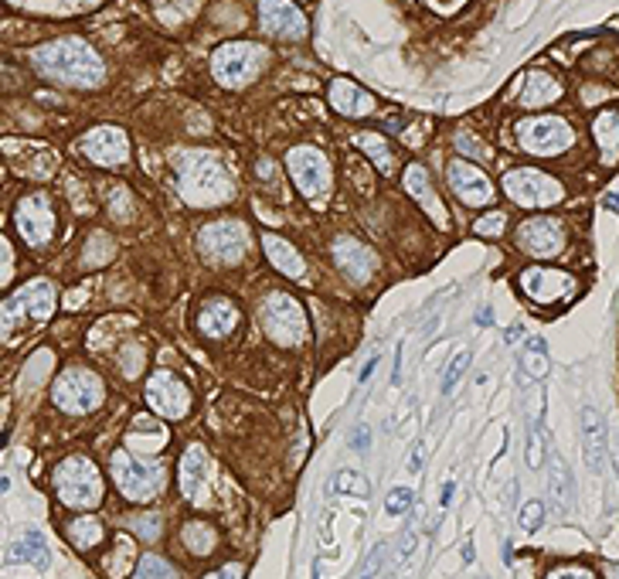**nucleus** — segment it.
<instances>
[{
    "instance_id": "nucleus-51",
    "label": "nucleus",
    "mask_w": 619,
    "mask_h": 579,
    "mask_svg": "<svg viewBox=\"0 0 619 579\" xmlns=\"http://www.w3.org/2000/svg\"><path fill=\"white\" fill-rule=\"evenodd\" d=\"M545 579H595L589 569H582V565H562V569H551Z\"/></svg>"
},
{
    "instance_id": "nucleus-45",
    "label": "nucleus",
    "mask_w": 619,
    "mask_h": 579,
    "mask_svg": "<svg viewBox=\"0 0 619 579\" xmlns=\"http://www.w3.org/2000/svg\"><path fill=\"white\" fill-rule=\"evenodd\" d=\"M504 226H507V215L504 212H490V215H483V218H477L473 232H477V236H490V239H497V236L504 232Z\"/></svg>"
},
{
    "instance_id": "nucleus-12",
    "label": "nucleus",
    "mask_w": 619,
    "mask_h": 579,
    "mask_svg": "<svg viewBox=\"0 0 619 579\" xmlns=\"http://www.w3.org/2000/svg\"><path fill=\"white\" fill-rule=\"evenodd\" d=\"M286 168H290V178H293L296 191L307 201H324L330 195V160H327L317 147H293L286 154Z\"/></svg>"
},
{
    "instance_id": "nucleus-58",
    "label": "nucleus",
    "mask_w": 619,
    "mask_h": 579,
    "mask_svg": "<svg viewBox=\"0 0 619 579\" xmlns=\"http://www.w3.org/2000/svg\"><path fill=\"white\" fill-rule=\"evenodd\" d=\"M439 11H452V7H460V0H433Z\"/></svg>"
},
{
    "instance_id": "nucleus-33",
    "label": "nucleus",
    "mask_w": 619,
    "mask_h": 579,
    "mask_svg": "<svg viewBox=\"0 0 619 579\" xmlns=\"http://www.w3.org/2000/svg\"><path fill=\"white\" fill-rule=\"evenodd\" d=\"M7 555H11V563H31L34 569H42V573L48 569V565H52L48 542H44V536H42V532H34V528H31V532H24V536H21V542H14Z\"/></svg>"
},
{
    "instance_id": "nucleus-36",
    "label": "nucleus",
    "mask_w": 619,
    "mask_h": 579,
    "mask_svg": "<svg viewBox=\"0 0 619 579\" xmlns=\"http://www.w3.org/2000/svg\"><path fill=\"white\" fill-rule=\"evenodd\" d=\"M181 538H184V549L191 552V555H212L214 545H218V532L208 522H187Z\"/></svg>"
},
{
    "instance_id": "nucleus-60",
    "label": "nucleus",
    "mask_w": 619,
    "mask_h": 579,
    "mask_svg": "<svg viewBox=\"0 0 619 579\" xmlns=\"http://www.w3.org/2000/svg\"><path fill=\"white\" fill-rule=\"evenodd\" d=\"M463 563L466 565L473 563V542H466V545H463Z\"/></svg>"
},
{
    "instance_id": "nucleus-54",
    "label": "nucleus",
    "mask_w": 619,
    "mask_h": 579,
    "mask_svg": "<svg viewBox=\"0 0 619 579\" xmlns=\"http://www.w3.org/2000/svg\"><path fill=\"white\" fill-rule=\"evenodd\" d=\"M4 263H7V266H4V283L11 280V269H14V253H11V242L4 239Z\"/></svg>"
},
{
    "instance_id": "nucleus-17",
    "label": "nucleus",
    "mask_w": 619,
    "mask_h": 579,
    "mask_svg": "<svg viewBox=\"0 0 619 579\" xmlns=\"http://www.w3.org/2000/svg\"><path fill=\"white\" fill-rule=\"evenodd\" d=\"M446 178H450V188L456 191V198L470 205V208H487L493 205V184L490 178L477 168V164H470V160H452L450 168H446Z\"/></svg>"
},
{
    "instance_id": "nucleus-19",
    "label": "nucleus",
    "mask_w": 619,
    "mask_h": 579,
    "mask_svg": "<svg viewBox=\"0 0 619 579\" xmlns=\"http://www.w3.org/2000/svg\"><path fill=\"white\" fill-rule=\"evenodd\" d=\"M259 24L272 38L300 42L307 34V17L293 0H259Z\"/></svg>"
},
{
    "instance_id": "nucleus-20",
    "label": "nucleus",
    "mask_w": 619,
    "mask_h": 579,
    "mask_svg": "<svg viewBox=\"0 0 619 579\" xmlns=\"http://www.w3.org/2000/svg\"><path fill=\"white\" fill-rule=\"evenodd\" d=\"M330 256H334V263H338V269L348 276L351 283H367L371 280V273H375V253L367 249L365 242H357L354 236H338L334 239V246H330Z\"/></svg>"
},
{
    "instance_id": "nucleus-50",
    "label": "nucleus",
    "mask_w": 619,
    "mask_h": 579,
    "mask_svg": "<svg viewBox=\"0 0 619 579\" xmlns=\"http://www.w3.org/2000/svg\"><path fill=\"white\" fill-rule=\"evenodd\" d=\"M110 208H113V215L119 218V222H129V195L123 191V188H116L113 195H110Z\"/></svg>"
},
{
    "instance_id": "nucleus-8",
    "label": "nucleus",
    "mask_w": 619,
    "mask_h": 579,
    "mask_svg": "<svg viewBox=\"0 0 619 579\" xmlns=\"http://www.w3.org/2000/svg\"><path fill=\"white\" fill-rule=\"evenodd\" d=\"M266 65V48L252 42H228L212 55V75L225 89H242L259 79Z\"/></svg>"
},
{
    "instance_id": "nucleus-11",
    "label": "nucleus",
    "mask_w": 619,
    "mask_h": 579,
    "mask_svg": "<svg viewBox=\"0 0 619 579\" xmlns=\"http://www.w3.org/2000/svg\"><path fill=\"white\" fill-rule=\"evenodd\" d=\"M504 195L521 208H551L565 198V188L538 168H518L504 174Z\"/></svg>"
},
{
    "instance_id": "nucleus-57",
    "label": "nucleus",
    "mask_w": 619,
    "mask_h": 579,
    "mask_svg": "<svg viewBox=\"0 0 619 579\" xmlns=\"http://www.w3.org/2000/svg\"><path fill=\"white\" fill-rule=\"evenodd\" d=\"M477 324H480V327L493 324V311H490V307H483V311L477 314Z\"/></svg>"
},
{
    "instance_id": "nucleus-10",
    "label": "nucleus",
    "mask_w": 619,
    "mask_h": 579,
    "mask_svg": "<svg viewBox=\"0 0 619 579\" xmlns=\"http://www.w3.org/2000/svg\"><path fill=\"white\" fill-rule=\"evenodd\" d=\"M197 246L201 253L208 256L212 263H222V266H239L242 259L249 256V226L239 222V218H218V222H208L197 236Z\"/></svg>"
},
{
    "instance_id": "nucleus-53",
    "label": "nucleus",
    "mask_w": 619,
    "mask_h": 579,
    "mask_svg": "<svg viewBox=\"0 0 619 579\" xmlns=\"http://www.w3.org/2000/svg\"><path fill=\"white\" fill-rule=\"evenodd\" d=\"M205 579H242V565L232 563V565H225V569H218V573H212V576H205Z\"/></svg>"
},
{
    "instance_id": "nucleus-47",
    "label": "nucleus",
    "mask_w": 619,
    "mask_h": 579,
    "mask_svg": "<svg viewBox=\"0 0 619 579\" xmlns=\"http://www.w3.org/2000/svg\"><path fill=\"white\" fill-rule=\"evenodd\" d=\"M412 491L408 487H395L392 495H388V501H385V508H388V515H405L408 508H412Z\"/></svg>"
},
{
    "instance_id": "nucleus-4",
    "label": "nucleus",
    "mask_w": 619,
    "mask_h": 579,
    "mask_svg": "<svg viewBox=\"0 0 619 579\" xmlns=\"http://www.w3.org/2000/svg\"><path fill=\"white\" fill-rule=\"evenodd\" d=\"M110 474H113L119 495L133 505H150L167 487V464L140 460V457H133V450H116L110 457Z\"/></svg>"
},
{
    "instance_id": "nucleus-59",
    "label": "nucleus",
    "mask_w": 619,
    "mask_h": 579,
    "mask_svg": "<svg viewBox=\"0 0 619 579\" xmlns=\"http://www.w3.org/2000/svg\"><path fill=\"white\" fill-rule=\"evenodd\" d=\"M605 208H609V212H619V195H605Z\"/></svg>"
},
{
    "instance_id": "nucleus-37",
    "label": "nucleus",
    "mask_w": 619,
    "mask_h": 579,
    "mask_svg": "<svg viewBox=\"0 0 619 579\" xmlns=\"http://www.w3.org/2000/svg\"><path fill=\"white\" fill-rule=\"evenodd\" d=\"M354 143H357V147L375 160V168H381V174H388V170H392V147L381 140L378 133H357Z\"/></svg>"
},
{
    "instance_id": "nucleus-16",
    "label": "nucleus",
    "mask_w": 619,
    "mask_h": 579,
    "mask_svg": "<svg viewBox=\"0 0 619 579\" xmlns=\"http://www.w3.org/2000/svg\"><path fill=\"white\" fill-rule=\"evenodd\" d=\"M75 150L99 168H119L129 157V137L119 127H92L75 143Z\"/></svg>"
},
{
    "instance_id": "nucleus-6",
    "label": "nucleus",
    "mask_w": 619,
    "mask_h": 579,
    "mask_svg": "<svg viewBox=\"0 0 619 579\" xmlns=\"http://www.w3.org/2000/svg\"><path fill=\"white\" fill-rule=\"evenodd\" d=\"M58 304V286L52 280H31L21 290H14L11 297L4 300V338H11L17 331V324L24 321H48L55 314Z\"/></svg>"
},
{
    "instance_id": "nucleus-31",
    "label": "nucleus",
    "mask_w": 619,
    "mask_h": 579,
    "mask_svg": "<svg viewBox=\"0 0 619 579\" xmlns=\"http://www.w3.org/2000/svg\"><path fill=\"white\" fill-rule=\"evenodd\" d=\"M262 249H266L272 269H280L282 276H290V280H300V276L307 273V263H303L300 249H293V246L282 239V236H262Z\"/></svg>"
},
{
    "instance_id": "nucleus-25",
    "label": "nucleus",
    "mask_w": 619,
    "mask_h": 579,
    "mask_svg": "<svg viewBox=\"0 0 619 579\" xmlns=\"http://www.w3.org/2000/svg\"><path fill=\"white\" fill-rule=\"evenodd\" d=\"M205 470H208V453H205L201 443H191L181 457V478L177 480H181V495L187 501H195V505L205 501V484H208Z\"/></svg>"
},
{
    "instance_id": "nucleus-15",
    "label": "nucleus",
    "mask_w": 619,
    "mask_h": 579,
    "mask_svg": "<svg viewBox=\"0 0 619 579\" xmlns=\"http://www.w3.org/2000/svg\"><path fill=\"white\" fill-rule=\"evenodd\" d=\"M514 239L528 256L535 259H555L565 249V226L555 215H535L518 226Z\"/></svg>"
},
{
    "instance_id": "nucleus-42",
    "label": "nucleus",
    "mask_w": 619,
    "mask_h": 579,
    "mask_svg": "<svg viewBox=\"0 0 619 579\" xmlns=\"http://www.w3.org/2000/svg\"><path fill=\"white\" fill-rule=\"evenodd\" d=\"M334 491H338V495L367 497V495H371V484H367L361 474H354V470H340L338 478H334Z\"/></svg>"
},
{
    "instance_id": "nucleus-43",
    "label": "nucleus",
    "mask_w": 619,
    "mask_h": 579,
    "mask_svg": "<svg viewBox=\"0 0 619 579\" xmlns=\"http://www.w3.org/2000/svg\"><path fill=\"white\" fill-rule=\"evenodd\" d=\"M470 362H473V354L470 352H460L456 358L450 362V368H446V375H443V396H450L452 385L460 381V375H463L466 368H470Z\"/></svg>"
},
{
    "instance_id": "nucleus-30",
    "label": "nucleus",
    "mask_w": 619,
    "mask_h": 579,
    "mask_svg": "<svg viewBox=\"0 0 619 579\" xmlns=\"http://www.w3.org/2000/svg\"><path fill=\"white\" fill-rule=\"evenodd\" d=\"M545 375H548V344H545V338L531 334L524 352L518 354V385L528 389L531 381H541Z\"/></svg>"
},
{
    "instance_id": "nucleus-18",
    "label": "nucleus",
    "mask_w": 619,
    "mask_h": 579,
    "mask_svg": "<svg viewBox=\"0 0 619 579\" xmlns=\"http://www.w3.org/2000/svg\"><path fill=\"white\" fill-rule=\"evenodd\" d=\"M521 290L535 304H558L568 294H576V280L572 273L555 266H528L521 273Z\"/></svg>"
},
{
    "instance_id": "nucleus-21",
    "label": "nucleus",
    "mask_w": 619,
    "mask_h": 579,
    "mask_svg": "<svg viewBox=\"0 0 619 579\" xmlns=\"http://www.w3.org/2000/svg\"><path fill=\"white\" fill-rule=\"evenodd\" d=\"M239 321H242L239 307H235L228 297H208L201 307H197V331L212 341L228 338V334L239 327Z\"/></svg>"
},
{
    "instance_id": "nucleus-32",
    "label": "nucleus",
    "mask_w": 619,
    "mask_h": 579,
    "mask_svg": "<svg viewBox=\"0 0 619 579\" xmlns=\"http://www.w3.org/2000/svg\"><path fill=\"white\" fill-rule=\"evenodd\" d=\"M592 137L599 143V154H603L605 168H616L619 164V110H603V113L592 120Z\"/></svg>"
},
{
    "instance_id": "nucleus-39",
    "label": "nucleus",
    "mask_w": 619,
    "mask_h": 579,
    "mask_svg": "<svg viewBox=\"0 0 619 579\" xmlns=\"http://www.w3.org/2000/svg\"><path fill=\"white\" fill-rule=\"evenodd\" d=\"M127 525H129V532H137V538H143V542H157V538H160V532H164V518H160V511L129 515Z\"/></svg>"
},
{
    "instance_id": "nucleus-7",
    "label": "nucleus",
    "mask_w": 619,
    "mask_h": 579,
    "mask_svg": "<svg viewBox=\"0 0 619 579\" xmlns=\"http://www.w3.org/2000/svg\"><path fill=\"white\" fill-rule=\"evenodd\" d=\"M106 399V389H102V379L89 368H65L55 381H52V402H55L62 412L69 416H85L102 406Z\"/></svg>"
},
{
    "instance_id": "nucleus-14",
    "label": "nucleus",
    "mask_w": 619,
    "mask_h": 579,
    "mask_svg": "<svg viewBox=\"0 0 619 579\" xmlns=\"http://www.w3.org/2000/svg\"><path fill=\"white\" fill-rule=\"evenodd\" d=\"M143 396H147L150 412L160 416V420H184L191 412V389L167 368H160V372L150 375Z\"/></svg>"
},
{
    "instance_id": "nucleus-9",
    "label": "nucleus",
    "mask_w": 619,
    "mask_h": 579,
    "mask_svg": "<svg viewBox=\"0 0 619 579\" xmlns=\"http://www.w3.org/2000/svg\"><path fill=\"white\" fill-rule=\"evenodd\" d=\"M518 143L531 157H558L576 143V130L562 116H528L518 123Z\"/></svg>"
},
{
    "instance_id": "nucleus-1",
    "label": "nucleus",
    "mask_w": 619,
    "mask_h": 579,
    "mask_svg": "<svg viewBox=\"0 0 619 579\" xmlns=\"http://www.w3.org/2000/svg\"><path fill=\"white\" fill-rule=\"evenodd\" d=\"M177 168V195L191 208H218L232 198V178L212 150H181L174 157Z\"/></svg>"
},
{
    "instance_id": "nucleus-27",
    "label": "nucleus",
    "mask_w": 619,
    "mask_h": 579,
    "mask_svg": "<svg viewBox=\"0 0 619 579\" xmlns=\"http://www.w3.org/2000/svg\"><path fill=\"white\" fill-rule=\"evenodd\" d=\"M7 157H11V164H14L21 174H28V178H52L58 168V157L48 150V147H34V143H24V147H17V143H7Z\"/></svg>"
},
{
    "instance_id": "nucleus-48",
    "label": "nucleus",
    "mask_w": 619,
    "mask_h": 579,
    "mask_svg": "<svg viewBox=\"0 0 619 579\" xmlns=\"http://www.w3.org/2000/svg\"><path fill=\"white\" fill-rule=\"evenodd\" d=\"M528 467H541V426H528Z\"/></svg>"
},
{
    "instance_id": "nucleus-34",
    "label": "nucleus",
    "mask_w": 619,
    "mask_h": 579,
    "mask_svg": "<svg viewBox=\"0 0 619 579\" xmlns=\"http://www.w3.org/2000/svg\"><path fill=\"white\" fill-rule=\"evenodd\" d=\"M65 536H69V542L79 552H89V549H96L99 542H102L106 528H102V522H99V518H92L89 511H82L79 518H71V522L65 525Z\"/></svg>"
},
{
    "instance_id": "nucleus-3",
    "label": "nucleus",
    "mask_w": 619,
    "mask_h": 579,
    "mask_svg": "<svg viewBox=\"0 0 619 579\" xmlns=\"http://www.w3.org/2000/svg\"><path fill=\"white\" fill-rule=\"evenodd\" d=\"M52 484H55V495L65 508L75 511H92L102 505L106 497V480L99 474V467L82 457V453H71L62 464L55 467L52 474Z\"/></svg>"
},
{
    "instance_id": "nucleus-55",
    "label": "nucleus",
    "mask_w": 619,
    "mask_h": 579,
    "mask_svg": "<svg viewBox=\"0 0 619 579\" xmlns=\"http://www.w3.org/2000/svg\"><path fill=\"white\" fill-rule=\"evenodd\" d=\"M375 368H378V358H371V362H367V365L361 368V372H357V381L365 385V381L371 379V375H375Z\"/></svg>"
},
{
    "instance_id": "nucleus-23",
    "label": "nucleus",
    "mask_w": 619,
    "mask_h": 579,
    "mask_svg": "<svg viewBox=\"0 0 619 579\" xmlns=\"http://www.w3.org/2000/svg\"><path fill=\"white\" fill-rule=\"evenodd\" d=\"M582 443H586V464L592 474H599L609 457V433H605V420L599 410L586 406L582 410Z\"/></svg>"
},
{
    "instance_id": "nucleus-41",
    "label": "nucleus",
    "mask_w": 619,
    "mask_h": 579,
    "mask_svg": "<svg viewBox=\"0 0 619 579\" xmlns=\"http://www.w3.org/2000/svg\"><path fill=\"white\" fill-rule=\"evenodd\" d=\"M110 256H113V242L106 232H92L89 236V246H85L82 253V263L85 266H102V263H110Z\"/></svg>"
},
{
    "instance_id": "nucleus-13",
    "label": "nucleus",
    "mask_w": 619,
    "mask_h": 579,
    "mask_svg": "<svg viewBox=\"0 0 619 579\" xmlns=\"http://www.w3.org/2000/svg\"><path fill=\"white\" fill-rule=\"evenodd\" d=\"M14 228H17V236H21V242L31 246V249H38V246H44V242H52V236H55V228H58L52 198H48L44 191L24 195L14 208Z\"/></svg>"
},
{
    "instance_id": "nucleus-26",
    "label": "nucleus",
    "mask_w": 619,
    "mask_h": 579,
    "mask_svg": "<svg viewBox=\"0 0 619 579\" xmlns=\"http://www.w3.org/2000/svg\"><path fill=\"white\" fill-rule=\"evenodd\" d=\"M167 443H170V429L164 426V420L157 423L150 416H137L127 433V447L143 453V457H160V450H164Z\"/></svg>"
},
{
    "instance_id": "nucleus-62",
    "label": "nucleus",
    "mask_w": 619,
    "mask_h": 579,
    "mask_svg": "<svg viewBox=\"0 0 619 579\" xmlns=\"http://www.w3.org/2000/svg\"><path fill=\"white\" fill-rule=\"evenodd\" d=\"M521 334H524V331H521V327H518V324H514V327H510V331H507V341L521 338Z\"/></svg>"
},
{
    "instance_id": "nucleus-2",
    "label": "nucleus",
    "mask_w": 619,
    "mask_h": 579,
    "mask_svg": "<svg viewBox=\"0 0 619 579\" xmlns=\"http://www.w3.org/2000/svg\"><path fill=\"white\" fill-rule=\"evenodd\" d=\"M34 69L55 79L62 85H75V89H92L106 79L102 58L92 52V44H85L82 38H62V42L42 44L34 55Z\"/></svg>"
},
{
    "instance_id": "nucleus-44",
    "label": "nucleus",
    "mask_w": 619,
    "mask_h": 579,
    "mask_svg": "<svg viewBox=\"0 0 619 579\" xmlns=\"http://www.w3.org/2000/svg\"><path fill=\"white\" fill-rule=\"evenodd\" d=\"M545 525V501H528L521 508V528L524 532H538Z\"/></svg>"
},
{
    "instance_id": "nucleus-56",
    "label": "nucleus",
    "mask_w": 619,
    "mask_h": 579,
    "mask_svg": "<svg viewBox=\"0 0 619 579\" xmlns=\"http://www.w3.org/2000/svg\"><path fill=\"white\" fill-rule=\"evenodd\" d=\"M423 457H425V447L419 443V447H415V453H412V464H408V470H412V474L423 467Z\"/></svg>"
},
{
    "instance_id": "nucleus-52",
    "label": "nucleus",
    "mask_w": 619,
    "mask_h": 579,
    "mask_svg": "<svg viewBox=\"0 0 619 579\" xmlns=\"http://www.w3.org/2000/svg\"><path fill=\"white\" fill-rule=\"evenodd\" d=\"M367 443H371V433H367V426H357L351 433V447L354 450H367Z\"/></svg>"
},
{
    "instance_id": "nucleus-49",
    "label": "nucleus",
    "mask_w": 619,
    "mask_h": 579,
    "mask_svg": "<svg viewBox=\"0 0 619 579\" xmlns=\"http://www.w3.org/2000/svg\"><path fill=\"white\" fill-rule=\"evenodd\" d=\"M140 365H143V348L140 344H127V358H119L123 375H140Z\"/></svg>"
},
{
    "instance_id": "nucleus-40",
    "label": "nucleus",
    "mask_w": 619,
    "mask_h": 579,
    "mask_svg": "<svg viewBox=\"0 0 619 579\" xmlns=\"http://www.w3.org/2000/svg\"><path fill=\"white\" fill-rule=\"evenodd\" d=\"M154 11L160 21L181 24L184 17H191L197 11V0H154Z\"/></svg>"
},
{
    "instance_id": "nucleus-63",
    "label": "nucleus",
    "mask_w": 619,
    "mask_h": 579,
    "mask_svg": "<svg viewBox=\"0 0 619 579\" xmlns=\"http://www.w3.org/2000/svg\"><path fill=\"white\" fill-rule=\"evenodd\" d=\"M609 450H613V460H616V474H619V439H613V447H609Z\"/></svg>"
},
{
    "instance_id": "nucleus-29",
    "label": "nucleus",
    "mask_w": 619,
    "mask_h": 579,
    "mask_svg": "<svg viewBox=\"0 0 619 579\" xmlns=\"http://www.w3.org/2000/svg\"><path fill=\"white\" fill-rule=\"evenodd\" d=\"M548 495H551V508L558 515H568V508L576 505V491H572V474L565 467L562 453L551 450L548 453Z\"/></svg>"
},
{
    "instance_id": "nucleus-35",
    "label": "nucleus",
    "mask_w": 619,
    "mask_h": 579,
    "mask_svg": "<svg viewBox=\"0 0 619 579\" xmlns=\"http://www.w3.org/2000/svg\"><path fill=\"white\" fill-rule=\"evenodd\" d=\"M137 545H133V538L129 536H119L116 538V549L102 559V569H106V576L110 579H127L133 576L129 569H137Z\"/></svg>"
},
{
    "instance_id": "nucleus-24",
    "label": "nucleus",
    "mask_w": 619,
    "mask_h": 579,
    "mask_svg": "<svg viewBox=\"0 0 619 579\" xmlns=\"http://www.w3.org/2000/svg\"><path fill=\"white\" fill-rule=\"evenodd\" d=\"M330 106L348 120H361V116L375 113V96L351 79H334L330 82Z\"/></svg>"
},
{
    "instance_id": "nucleus-5",
    "label": "nucleus",
    "mask_w": 619,
    "mask_h": 579,
    "mask_svg": "<svg viewBox=\"0 0 619 579\" xmlns=\"http://www.w3.org/2000/svg\"><path fill=\"white\" fill-rule=\"evenodd\" d=\"M259 317H262V331H266V338L272 344H280V348H300V344H307L310 338L307 311L290 294H269L262 300V307H259Z\"/></svg>"
},
{
    "instance_id": "nucleus-28",
    "label": "nucleus",
    "mask_w": 619,
    "mask_h": 579,
    "mask_svg": "<svg viewBox=\"0 0 619 579\" xmlns=\"http://www.w3.org/2000/svg\"><path fill=\"white\" fill-rule=\"evenodd\" d=\"M562 100V82L551 75V72L531 69L524 75V85L518 92V102L528 106V110H541V106H551V102Z\"/></svg>"
},
{
    "instance_id": "nucleus-61",
    "label": "nucleus",
    "mask_w": 619,
    "mask_h": 579,
    "mask_svg": "<svg viewBox=\"0 0 619 579\" xmlns=\"http://www.w3.org/2000/svg\"><path fill=\"white\" fill-rule=\"evenodd\" d=\"M605 576H609V579H619V563H609V565H605Z\"/></svg>"
},
{
    "instance_id": "nucleus-38",
    "label": "nucleus",
    "mask_w": 619,
    "mask_h": 579,
    "mask_svg": "<svg viewBox=\"0 0 619 579\" xmlns=\"http://www.w3.org/2000/svg\"><path fill=\"white\" fill-rule=\"evenodd\" d=\"M129 579H181V573L164 555H143Z\"/></svg>"
},
{
    "instance_id": "nucleus-22",
    "label": "nucleus",
    "mask_w": 619,
    "mask_h": 579,
    "mask_svg": "<svg viewBox=\"0 0 619 579\" xmlns=\"http://www.w3.org/2000/svg\"><path fill=\"white\" fill-rule=\"evenodd\" d=\"M405 191L412 201H419V208H423L439 228H450V215H446V205L443 198L436 195V188L429 181V170L423 164H408L405 168Z\"/></svg>"
},
{
    "instance_id": "nucleus-46",
    "label": "nucleus",
    "mask_w": 619,
    "mask_h": 579,
    "mask_svg": "<svg viewBox=\"0 0 619 579\" xmlns=\"http://www.w3.org/2000/svg\"><path fill=\"white\" fill-rule=\"evenodd\" d=\"M456 147H460L463 154L477 157V160H490V150H487V147H483L470 130H460V133H456Z\"/></svg>"
}]
</instances>
